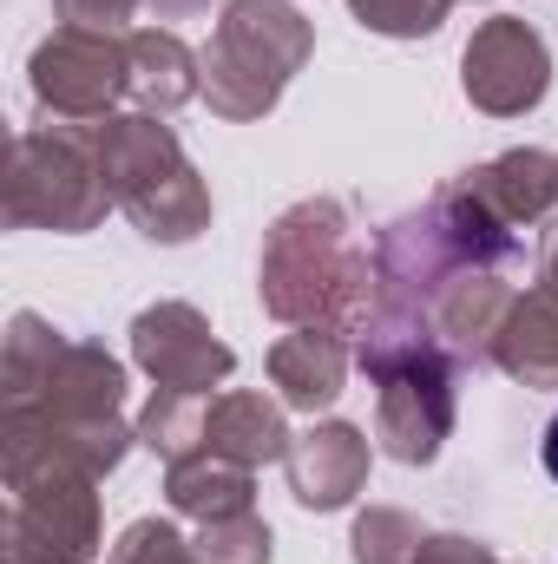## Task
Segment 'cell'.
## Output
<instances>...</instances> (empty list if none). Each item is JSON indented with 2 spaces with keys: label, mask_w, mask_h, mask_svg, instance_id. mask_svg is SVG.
Listing matches in <instances>:
<instances>
[{
  "label": "cell",
  "mask_w": 558,
  "mask_h": 564,
  "mask_svg": "<svg viewBox=\"0 0 558 564\" xmlns=\"http://www.w3.org/2000/svg\"><path fill=\"white\" fill-rule=\"evenodd\" d=\"M139 446L126 421V368L99 341H73L33 308L7 322L0 361V459H66L93 479Z\"/></svg>",
  "instance_id": "cell-1"
},
{
  "label": "cell",
  "mask_w": 558,
  "mask_h": 564,
  "mask_svg": "<svg viewBox=\"0 0 558 564\" xmlns=\"http://www.w3.org/2000/svg\"><path fill=\"white\" fill-rule=\"evenodd\" d=\"M519 263H526L519 230L480 191H466L453 177L420 210L382 224V237H375V315H395V322L427 328V315H433V302H440L447 282H460L466 270L513 276Z\"/></svg>",
  "instance_id": "cell-2"
},
{
  "label": "cell",
  "mask_w": 558,
  "mask_h": 564,
  "mask_svg": "<svg viewBox=\"0 0 558 564\" xmlns=\"http://www.w3.org/2000/svg\"><path fill=\"white\" fill-rule=\"evenodd\" d=\"M264 315L282 328H329V335H362L375 315V257L355 237V217L342 197H302L289 204L257 263Z\"/></svg>",
  "instance_id": "cell-3"
},
{
  "label": "cell",
  "mask_w": 558,
  "mask_h": 564,
  "mask_svg": "<svg viewBox=\"0 0 558 564\" xmlns=\"http://www.w3.org/2000/svg\"><path fill=\"white\" fill-rule=\"evenodd\" d=\"M355 368L375 388V440L388 446V459L433 466L440 446L453 440V414H460V375H466L460 355L415 322L368 315V328L355 341Z\"/></svg>",
  "instance_id": "cell-4"
},
{
  "label": "cell",
  "mask_w": 558,
  "mask_h": 564,
  "mask_svg": "<svg viewBox=\"0 0 558 564\" xmlns=\"http://www.w3.org/2000/svg\"><path fill=\"white\" fill-rule=\"evenodd\" d=\"M93 144H99L106 191L132 217L139 237L178 250V243H197L211 230V184L197 177V164L184 158V144L164 119L112 112V119L93 126Z\"/></svg>",
  "instance_id": "cell-5"
},
{
  "label": "cell",
  "mask_w": 558,
  "mask_h": 564,
  "mask_svg": "<svg viewBox=\"0 0 558 564\" xmlns=\"http://www.w3.org/2000/svg\"><path fill=\"white\" fill-rule=\"evenodd\" d=\"M315 26L296 0H224V20L204 46V99L217 119L250 126L277 112L289 79L309 66Z\"/></svg>",
  "instance_id": "cell-6"
},
{
  "label": "cell",
  "mask_w": 558,
  "mask_h": 564,
  "mask_svg": "<svg viewBox=\"0 0 558 564\" xmlns=\"http://www.w3.org/2000/svg\"><path fill=\"white\" fill-rule=\"evenodd\" d=\"M0 210L13 230H53V237H86L106 224L112 191L99 171V144L93 126H26L13 132L7 151V184H0Z\"/></svg>",
  "instance_id": "cell-7"
},
{
  "label": "cell",
  "mask_w": 558,
  "mask_h": 564,
  "mask_svg": "<svg viewBox=\"0 0 558 564\" xmlns=\"http://www.w3.org/2000/svg\"><path fill=\"white\" fill-rule=\"evenodd\" d=\"M7 466V564H93L99 558V479L66 459Z\"/></svg>",
  "instance_id": "cell-8"
},
{
  "label": "cell",
  "mask_w": 558,
  "mask_h": 564,
  "mask_svg": "<svg viewBox=\"0 0 558 564\" xmlns=\"http://www.w3.org/2000/svg\"><path fill=\"white\" fill-rule=\"evenodd\" d=\"M26 86L40 99L46 119L60 126H99L119 112V99H132V46L126 33L106 26H53L33 59H26Z\"/></svg>",
  "instance_id": "cell-9"
},
{
  "label": "cell",
  "mask_w": 558,
  "mask_h": 564,
  "mask_svg": "<svg viewBox=\"0 0 558 564\" xmlns=\"http://www.w3.org/2000/svg\"><path fill=\"white\" fill-rule=\"evenodd\" d=\"M460 93L486 119H526L552 93V53H546L539 26L519 20V13L480 20L466 53H460Z\"/></svg>",
  "instance_id": "cell-10"
},
{
  "label": "cell",
  "mask_w": 558,
  "mask_h": 564,
  "mask_svg": "<svg viewBox=\"0 0 558 564\" xmlns=\"http://www.w3.org/2000/svg\"><path fill=\"white\" fill-rule=\"evenodd\" d=\"M132 361L158 388H178V394H211L237 368L230 341H217V328L191 302H151L132 315Z\"/></svg>",
  "instance_id": "cell-11"
},
{
  "label": "cell",
  "mask_w": 558,
  "mask_h": 564,
  "mask_svg": "<svg viewBox=\"0 0 558 564\" xmlns=\"http://www.w3.org/2000/svg\"><path fill=\"white\" fill-rule=\"evenodd\" d=\"M282 473L302 512H342L368 486V433L348 421H315L309 433L289 440Z\"/></svg>",
  "instance_id": "cell-12"
},
{
  "label": "cell",
  "mask_w": 558,
  "mask_h": 564,
  "mask_svg": "<svg viewBox=\"0 0 558 564\" xmlns=\"http://www.w3.org/2000/svg\"><path fill=\"white\" fill-rule=\"evenodd\" d=\"M270 381H277L282 408H302V414L335 408L348 388V335H329V328L282 335L270 348Z\"/></svg>",
  "instance_id": "cell-13"
},
{
  "label": "cell",
  "mask_w": 558,
  "mask_h": 564,
  "mask_svg": "<svg viewBox=\"0 0 558 564\" xmlns=\"http://www.w3.org/2000/svg\"><path fill=\"white\" fill-rule=\"evenodd\" d=\"M132 106L151 119H171L178 106H191L204 93V53H191L171 26H132Z\"/></svg>",
  "instance_id": "cell-14"
},
{
  "label": "cell",
  "mask_w": 558,
  "mask_h": 564,
  "mask_svg": "<svg viewBox=\"0 0 558 564\" xmlns=\"http://www.w3.org/2000/svg\"><path fill=\"white\" fill-rule=\"evenodd\" d=\"M289 421H282L277 401H264V394H250V388H230V394H217L211 401V421H204V453H217V459H230V466H270L289 453Z\"/></svg>",
  "instance_id": "cell-15"
},
{
  "label": "cell",
  "mask_w": 558,
  "mask_h": 564,
  "mask_svg": "<svg viewBox=\"0 0 558 564\" xmlns=\"http://www.w3.org/2000/svg\"><path fill=\"white\" fill-rule=\"evenodd\" d=\"M164 506L191 525L237 519V512L257 506V479H250V466H230L217 453H191V459L164 466Z\"/></svg>",
  "instance_id": "cell-16"
},
{
  "label": "cell",
  "mask_w": 558,
  "mask_h": 564,
  "mask_svg": "<svg viewBox=\"0 0 558 564\" xmlns=\"http://www.w3.org/2000/svg\"><path fill=\"white\" fill-rule=\"evenodd\" d=\"M204 421H211V408H204V394H178V388H151V401L139 408V446H151L164 466H178V459H191V453H204Z\"/></svg>",
  "instance_id": "cell-17"
},
{
  "label": "cell",
  "mask_w": 558,
  "mask_h": 564,
  "mask_svg": "<svg viewBox=\"0 0 558 564\" xmlns=\"http://www.w3.org/2000/svg\"><path fill=\"white\" fill-rule=\"evenodd\" d=\"M420 519L401 506H368L355 512V532H348V558L355 564H415L420 558Z\"/></svg>",
  "instance_id": "cell-18"
},
{
  "label": "cell",
  "mask_w": 558,
  "mask_h": 564,
  "mask_svg": "<svg viewBox=\"0 0 558 564\" xmlns=\"http://www.w3.org/2000/svg\"><path fill=\"white\" fill-rule=\"evenodd\" d=\"M191 552L204 564H270L277 539H270V525H264L257 512H237V519L197 525V532H191Z\"/></svg>",
  "instance_id": "cell-19"
},
{
  "label": "cell",
  "mask_w": 558,
  "mask_h": 564,
  "mask_svg": "<svg viewBox=\"0 0 558 564\" xmlns=\"http://www.w3.org/2000/svg\"><path fill=\"white\" fill-rule=\"evenodd\" d=\"M348 13L382 40H427V33H440L453 0H348Z\"/></svg>",
  "instance_id": "cell-20"
},
{
  "label": "cell",
  "mask_w": 558,
  "mask_h": 564,
  "mask_svg": "<svg viewBox=\"0 0 558 564\" xmlns=\"http://www.w3.org/2000/svg\"><path fill=\"white\" fill-rule=\"evenodd\" d=\"M106 564H204V558L191 552V539H184L171 519H132V525L119 532V545H112Z\"/></svg>",
  "instance_id": "cell-21"
},
{
  "label": "cell",
  "mask_w": 558,
  "mask_h": 564,
  "mask_svg": "<svg viewBox=\"0 0 558 564\" xmlns=\"http://www.w3.org/2000/svg\"><path fill=\"white\" fill-rule=\"evenodd\" d=\"M144 0H53V13L66 26H106V33H126V20L139 13Z\"/></svg>",
  "instance_id": "cell-22"
},
{
  "label": "cell",
  "mask_w": 558,
  "mask_h": 564,
  "mask_svg": "<svg viewBox=\"0 0 558 564\" xmlns=\"http://www.w3.org/2000/svg\"><path fill=\"white\" fill-rule=\"evenodd\" d=\"M415 564H506V558H493V545H480L466 532H427Z\"/></svg>",
  "instance_id": "cell-23"
},
{
  "label": "cell",
  "mask_w": 558,
  "mask_h": 564,
  "mask_svg": "<svg viewBox=\"0 0 558 564\" xmlns=\"http://www.w3.org/2000/svg\"><path fill=\"white\" fill-rule=\"evenodd\" d=\"M144 7H151L158 20H191V13H204L211 0H144Z\"/></svg>",
  "instance_id": "cell-24"
},
{
  "label": "cell",
  "mask_w": 558,
  "mask_h": 564,
  "mask_svg": "<svg viewBox=\"0 0 558 564\" xmlns=\"http://www.w3.org/2000/svg\"><path fill=\"white\" fill-rule=\"evenodd\" d=\"M546 473L558 479V414H552V426H546Z\"/></svg>",
  "instance_id": "cell-25"
}]
</instances>
